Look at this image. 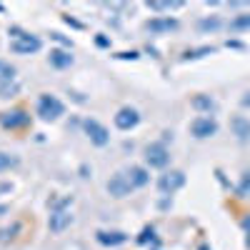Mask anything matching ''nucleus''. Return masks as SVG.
<instances>
[{
  "label": "nucleus",
  "mask_w": 250,
  "mask_h": 250,
  "mask_svg": "<svg viewBox=\"0 0 250 250\" xmlns=\"http://www.w3.org/2000/svg\"><path fill=\"white\" fill-rule=\"evenodd\" d=\"M8 35H10V50L18 53V55H30V53H38L43 48V40L38 35H30L20 28H10Z\"/></svg>",
  "instance_id": "1"
},
{
  "label": "nucleus",
  "mask_w": 250,
  "mask_h": 250,
  "mask_svg": "<svg viewBox=\"0 0 250 250\" xmlns=\"http://www.w3.org/2000/svg\"><path fill=\"white\" fill-rule=\"evenodd\" d=\"M73 205V195H68L65 200H60V203H55V208H53V213H50V218H48V228H50V233H62L68 225H73V213L68 210V208Z\"/></svg>",
  "instance_id": "2"
},
{
  "label": "nucleus",
  "mask_w": 250,
  "mask_h": 250,
  "mask_svg": "<svg viewBox=\"0 0 250 250\" xmlns=\"http://www.w3.org/2000/svg\"><path fill=\"white\" fill-rule=\"evenodd\" d=\"M62 113H65V105H62L55 95L40 93V98H38V115H40V120L53 123V120H58Z\"/></svg>",
  "instance_id": "3"
},
{
  "label": "nucleus",
  "mask_w": 250,
  "mask_h": 250,
  "mask_svg": "<svg viewBox=\"0 0 250 250\" xmlns=\"http://www.w3.org/2000/svg\"><path fill=\"white\" fill-rule=\"evenodd\" d=\"M83 130H85V135L90 138L93 145H98V148H103V145L110 143V133L103 123H98L95 118H85L83 120Z\"/></svg>",
  "instance_id": "4"
},
{
  "label": "nucleus",
  "mask_w": 250,
  "mask_h": 250,
  "mask_svg": "<svg viewBox=\"0 0 250 250\" xmlns=\"http://www.w3.org/2000/svg\"><path fill=\"white\" fill-rule=\"evenodd\" d=\"M145 163L150 165V168H168V163H170V153L168 148H165V143H150L148 148H145Z\"/></svg>",
  "instance_id": "5"
},
{
  "label": "nucleus",
  "mask_w": 250,
  "mask_h": 250,
  "mask_svg": "<svg viewBox=\"0 0 250 250\" xmlns=\"http://www.w3.org/2000/svg\"><path fill=\"white\" fill-rule=\"evenodd\" d=\"M183 185H185V173H183V170H165V173L158 178V190H160L163 195L178 193Z\"/></svg>",
  "instance_id": "6"
},
{
  "label": "nucleus",
  "mask_w": 250,
  "mask_h": 250,
  "mask_svg": "<svg viewBox=\"0 0 250 250\" xmlns=\"http://www.w3.org/2000/svg\"><path fill=\"white\" fill-rule=\"evenodd\" d=\"M218 133V120L213 115H198L193 123H190V135L203 140V138H213Z\"/></svg>",
  "instance_id": "7"
},
{
  "label": "nucleus",
  "mask_w": 250,
  "mask_h": 250,
  "mask_svg": "<svg viewBox=\"0 0 250 250\" xmlns=\"http://www.w3.org/2000/svg\"><path fill=\"white\" fill-rule=\"evenodd\" d=\"M145 28H148L153 35H163V33H173V30H178L180 23H178L175 18H170V15H155V18H150L148 23H145Z\"/></svg>",
  "instance_id": "8"
},
{
  "label": "nucleus",
  "mask_w": 250,
  "mask_h": 250,
  "mask_svg": "<svg viewBox=\"0 0 250 250\" xmlns=\"http://www.w3.org/2000/svg\"><path fill=\"white\" fill-rule=\"evenodd\" d=\"M30 123V113L25 110H8V113H0V125L8 130H18V128H25V125Z\"/></svg>",
  "instance_id": "9"
},
{
  "label": "nucleus",
  "mask_w": 250,
  "mask_h": 250,
  "mask_svg": "<svg viewBox=\"0 0 250 250\" xmlns=\"http://www.w3.org/2000/svg\"><path fill=\"white\" fill-rule=\"evenodd\" d=\"M108 193H110L113 198H125V195L133 193V185H130L128 175H125V170L115 173V175L108 180Z\"/></svg>",
  "instance_id": "10"
},
{
  "label": "nucleus",
  "mask_w": 250,
  "mask_h": 250,
  "mask_svg": "<svg viewBox=\"0 0 250 250\" xmlns=\"http://www.w3.org/2000/svg\"><path fill=\"white\" fill-rule=\"evenodd\" d=\"M113 120H115V128H118V130H133L135 125L140 123V113H138L135 108L125 105V108H120V110L115 113Z\"/></svg>",
  "instance_id": "11"
},
{
  "label": "nucleus",
  "mask_w": 250,
  "mask_h": 250,
  "mask_svg": "<svg viewBox=\"0 0 250 250\" xmlns=\"http://www.w3.org/2000/svg\"><path fill=\"white\" fill-rule=\"evenodd\" d=\"M95 238H98L100 245H105V248H115V245L128 243V233H123V230H98Z\"/></svg>",
  "instance_id": "12"
},
{
  "label": "nucleus",
  "mask_w": 250,
  "mask_h": 250,
  "mask_svg": "<svg viewBox=\"0 0 250 250\" xmlns=\"http://www.w3.org/2000/svg\"><path fill=\"white\" fill-rule=\"evenodd\" d=\"M230 130H233V135H235L240 143L250 140V120H248L245 115H233V118H230Z\"/></svg>",
  "instance_id": "13"
},
{
  "label": "nucleus",
  "mask_w": 250,
  "mask_h": 250,
  "mask_svg": "<svg viewBox=\"0 0 250 250\" xmlns=\"http://www.w3.org/2000/svg\"><path fill=\"white\" fill-rule=\"evenodd\" d=\"M125 175H128L133 190H135V188H145V185L150 183V173L145 170V168H140V165H130V168L125 170Z\"/></svg>",
  "instance_id": "14"
},
{
  "label": "nucleus",
  "mask_w": 250,
  "mask_h": 250,
  "mask_svg": "<svg viewBox=\"0 0 250 250\" xmlns=\"http://www.w3.org/2000/svg\"><path fill=\"white\" fill-rule=\"evenodd\" d=\"M48 60H50V65L58 68V70H65V68L73 65V55H70V50H60V48H53L50 55H48Z\"/></svg>",
  "instance_id": "15"
},
{
  "label": "nucleus",
  "mask_w": 250,
  "mask_h": 250,
  "mask_svg": "<svg viewBox=\"0 0 250 250\" xmlns=\"http://www.w3.org/2000/svg\"><path fill=\"white\" fill-rule=\"evenodd\" d=\"M190 105L198 110V113H205V115H210V113H215V108H218V103H215V98H210V95H193V100H190Z\"/></svg>",
  "instance_id": "16"
},
{
  "label": "nucleus",
  "mask_w": 250,
  "mask_h": 250,
  "mask_svg": "<svg viewBox=\"0 0 250 250\" xmlns=\"http://www.w3.org/2000/svg\"><path fill=\"white\" fill-rule=\"evenodd\" d=\"M220 28H223V20H220L218 15L203 18L200 23H198V30H200V33H215V30H220Z\"/></svg>",
  "instance_id": "17"
},
{
  "label": "nucleus",
  "mask_w": 250,
  "mask_h": 250,
  "mask_svg": "<svg viewBox=\"0 0 250 250\" xmlns=\"http://www.w3.org/2000/svg\"><path fill=\"white\" fill-rule=\"evenodd\" d=\"M213 53H215L213 45H200V48H193V50H185V53H183V60H185V62H188V60H200V58L213 55Z\"/></svg>",
  "instance_id": "18"
},
{
  "label": "nucleus",
  "mask_w": 250,
  "mask_h": 250,
  "mask_svg": "<svg viewBox=\"0 0 250 250\" xmlns=\"http://www.w3.org/2000/svg\"><path fill=\"white\" fill-rule=\"evenodd\" d=\"M233 33H243V30H250V13H243V15H235L230 23H228Z\"/></svg>",
  "instance_id": "19"
},
{
  "label": "nucleus",
  "mask_w": 250,
  "mask_h": 250,
  "mask_svg": "<svg viewBox=\"0 0 250 250\" xmlns=\"http://www.w3.org/2000/svg\"><path fill=\"white\" fill-rule=\"evenodd\" d=\"M18 165H20V158H18V155H13V153H3V150H0V173H8V170L18 168Z\"/></svg>",
  "instance_id": "20"
},
{
  "label": "nucleus",
  "mask_w": 250,
  "mask_h": 250,
  "mask_svg": "<svg viewBox=\"0 0 250 250\" xmlns=\"http://www.w3.org/2000/svg\"><path fill=\"white\" fill-rule=\"evenodd\" d=\"M15 65H10L8 60H0V83H13L15 80Z\"/></svg>",
  "instance_id": "21"
},
{
  "label": "nucleus",
  "mask_w": 250,
  "mask_h": 250,
  "mask_svg": "<svg viewBox=\"0 0 250 250\" xmlns=\"http://www.w3.org/2000/svg\"><path fill=\"white\" fill-rule=\"evenodd\" d=\"M180 5H183L180 0H173V3H155V0H150V3H148V8H150V10H155V13H168V10L180 8Z\"/></svg>",
  "instance_id": "22"
},
{
  "label": "nucleus",
  "mask_w": 250,
  "mask_h": 250,
  "mask_svg": "<svg viewBox=\"0 0 250 250\" xmlns=\"http://www.w3.org/2000/svg\"><path fill=\"white\" fill-rule=\"evenodd\" d=\"M18 90H20L18 83H0V98H15Z\"/></svg>",
  "instance_id": "23"
},
{
  "label": "nucleus",
  "mask_w": 250,
  "mask_h": 250,
  "mask_svg": "<svg viewBox=\"0 0 250 250\" xmlns=\"http://www.w3.org/2000/svg\"><path fill=\"white\" fill-rule=\"evenodd\" d=\"M235 193H238V198H245V195H250V173H243V178H240V185L235 188Z\"/></svg>",
  "instance_id": "24"
},
{
  "label": "nucleus",
  "mask_w": 250,
  "mask_h": 250,
  "mask_svg": "<svg viewBox=\"0 0 250 250\" xmlns=\"http://www.w3.org/2000/svg\"><path fill=\"white\" fill-rule=\"evenodd\" d=\"M18 233H20V225H18V223H15V225H10V228H3V230H0V243L13 240Z\"/></svg>",
  "instance_id": "25"
},
{
  "label": "nucleus",
  "mask_w": 250,
  "mask_h": 250,
  "mask_svg": "<svg viewBox=\"0 0 250 250\" xmlns=\"http://www.w3.org/2000/svg\"><path fill=\"white\" fill-rule=\"evenodd\" d=\"M50 38L55 40V43H60V45H65V48H73V40H70V38H65L62 33H50Z\"/></svg>",
  "instance_id": "26"
},
{
  "label": "nucleus",
  "mask_w": 250,
  "mask_h": 250,
  "mask_svg": "<svg viewBox=\"0 0 250 250\" xmlns=\"http://www.w3.org/2000/svg\"><path fill=\"white\" fill-rule=\"evenodd\" d=\"M153 233H155V228L153 225H148V228H143V233H140V238H138V243H148V240H153Z\"/></svg>",
  "instance_id": "27"
},
{
  "label": "nucleus",
  "mask_w": 250,
  "mask_h": 250,
  "mask_svg": "<svg viewBox=\"0 0 250 250\" xmlns=\"http://www.w3.org/2000/svg\"><path fill=\"white\" fill-rule=\"evenodd\" d=\"M62 23H65V25H70V28H75V30H83V28H85V25H83L80 20H75L73 15H62Z\"/></svg>",
  "instance_id": "28"
},
{
  "label": "nucleus",
  "mask_w": 250,
  "mask_h": 250,
  "mask_svg": "<svg viewBox=\"0 0 250 250\" xmlns=\"http://www.w3.org/2000/svg\"><path fill=\"white\" fill-rule=\"evenodd\" d=\"M115 58H118V60H138L140 53H135V50H123V53H115Z\"/></svg>",
  "instance_id": "29"
},
{
  "label": "nucleus",
  "mask_w": 250,
  "mask_h": 250,
  "mask_svg": "<svg viewBox=\"0 0 250 250\" xmlns=\"http://www.w3.org/2000/svg\"><path fill=\"white\" fill-rule=\"evenodd\" d=\"M95 45H98V48H110V38H108V35H103V33L95 35Z\"/></svg>",
  "instance_id": "30"
},
{
  "label": "nucleus",
  "mask_w": 250,
  "mask_h": 250,
  "mask_svg": "<svg viewBox=\"0 0 250 250\" xmlns=\"http://www.w3.org/2000/svg\"><path fill=\"white\" fill-rule=\"evenodd\" d=\"M240 105H243V108H250V90H248V93L240 98Z\"/></svg>",
  "instance_id": "31"
},
{
  "label": "nucleus",
  "mask_w": 250,
  "mask_h": 250,
  "mask_svg": "<svg viewBox=\"0 0 250 250\" xmlns=\"http://www.w3.org/2000/svg\"><path fill=\"white\" fill-rule=\"evenodd\" d=\"M243 228H245V230H248V233H250V215H248V218H245V220H243Z\"/></svg>",
  "instance_id": "32"
},
{
  "label": "nucleus",
  "mask_w": 250,
  "mask_h": 250,
  "mask_svg": "<svg viewBox=\"0 0 250 250\" xmlns=\"http://www.w3.org/2000/svg\"><path fill=\"white\" fill-rule=\"evenodd\" d=\"M245 248H248V250H250V233H248V235H245Z\"/></svg>",
  "instance_id": "33"
},
{
  "label": "nucleus",
  "mask_w": 250,
  "mask_h": 250,
  "mask_svg": "<svg viewBox=\"0 0 250 250\" xmlns=\"http://www.w3.org/2000/svg\"><path fill=\"white\" fill-rule=\"evenodd\" d=\"M0 13H5V5L3 3H0Z\"/></svg>",
  "instance_id": "34"
}]
</instances>
